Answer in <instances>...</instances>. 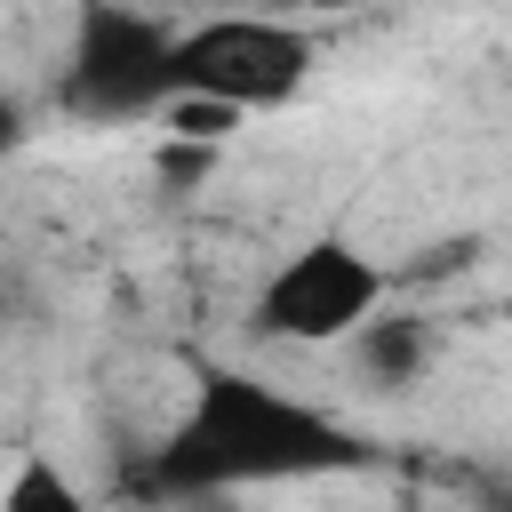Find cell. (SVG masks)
<instances>
[{"label": "cell", "mask_w": 512, "mask_h": 512, "mask_svg": "<svg viewBox=\"0 0 512 512\" xmlns=\"http://www.w3.org/2000/svg\"><path fill=\"white\" fill-rule=\"evenodd\" d=\"M320 48L296 16L280 8H216L200 24H184L168 40V72H176V96H200V104H224V112H280L304 96Z\"/></svg>", "instance_id": "cell-2"}, {"label": "cell", "mask_w": 512, "mask_h": 512, "mask_svg": "<svg viewBox=\"0 0 512 512\" xmlns=\"http://www.w3.org/2000/svg\"><path fill=\"white\" fill-rule=\"evenodd\" d=\"M0 512H80V488L48 456H24V472L0 488Z\"/></svg>", "instance_id": "cell-6"}, {"label": "cell", "mask_w": 512, "mask_h": 512, "mask_svg": "<svg viewBox=\"0 0 512 512\" xmlns=\"http://www.w3.org/2000/svg\"><path fill=\"white\" fill-rule=\"evenodd\" d=\"M344 344L360 352V368H368L384 392H408V384L424 376V360H432V328H424V320H408V312H384V304H376Z\"/></svg>", "instance_id": "cell-5"}, {"label": "cell", "mask_w": 512, "mask_h": 512, "mask_svg": "<svg viewBox=\"0 0 512 512\" xmlns=\"http://www.w3.org/2000/svg\"><path fill=\"white\" fill-rule=\"evenodd\" d=\"M392 296V272L360 248V240H344V232H312L304 248H288L264 280H256V296H248V336L256 344H344L376 304Z\"/></svg>", "instance_id": "cell-4"}, {"label": "cell", "mask_w": 512, "mask_h": 512, "mask_svg": "<svg viewBox=\"0 0 512 512\" xmlns=\"http://www.w3.org/2000/svg\"><path fill=\"white\" fill-rule=\"evenodd\" d=\"M24 136H32V120H24V104H16V88L0 80V160H8V152H16Z\"/></svg>", "instance_id": "cell-7"}, {"label": "cell", "mask_w": 512, "mask_h": 512, "mask_svg": "<svg viewBox=\"0 0 512 512\" xmlns=\"http://www.w3.org/2000/svg\"><path fill=\"white\" fill-rule=\"evenodd\" d=\"M168 24L152 8L128 0H72V32H64V64H56V104L72 120L120 128V120H152L176 96L168 72Z\"/></svg>", "instance_id": "cell-3"}, {"label": "cell", "mask_w": 512, "mask_h": 512, "mask_svg": "<svg viewBox=\"0 0 512 512\" xmlns=\"http://www.w3.org/2000/svg\"><path fill=\"white\" fill-rule=\"evenodd\" d=\"M376 448L328 416L320 400H296L248 368L208 360L192 376L184 416L168 424L152 456L160 496H232V488H272V480H320V472H360Z\"/></svg>", "instance_id": "cell-1"}]
</instances>
